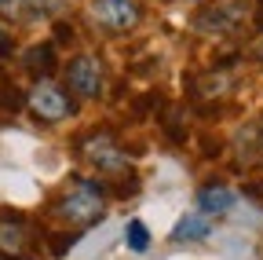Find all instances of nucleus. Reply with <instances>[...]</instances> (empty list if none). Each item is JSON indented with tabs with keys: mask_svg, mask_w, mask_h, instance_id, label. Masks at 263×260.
Segmentation results:
<instances>
[{
	"mask_svg": "<svg viewBox=\"0 0 263 260\" xmlns=\"http://www.w3.org/2000/svg\"><path fill=\"white\" fill-rule=\"evenodd\" d=\"M26 103H29V110H33V117L37 121H48V125H55V121H66L73 114V103H70V95H66L55 81H37L33 84V92L26 95Z\"/></svg>",
	"mask_w": 263,
	"mask_h": 260,
	"instance_id": "obj_2",
	"label": "nucleus"
},
{
	"mask_svg": "<svg viewBox=\"0 0 263 260\" xmlns=\"http://www.w3.org/2000/svg\"><path fill=\"white\" fill-rule=\"evenodd\" d=\"M0 4H4V0H0Z\"/></svg>",
	"mask_w": 263,
	"mask_h": 260,
	"instance_id": "obj_19",
	"label": "nucleus"
},
{
	"mask_svg": "<svg viewBox=\"0 0 263 260\" xmlns=\"http://www.w3.org/2000/svg\"><path fill=\"white\" fill-rule=\"evenodd\" d=\"M26 220L15 213V209H0V249L4 253H11V256H18L22 249H26Z\"/></svg>",
	"mask_w": 263,
	"mask_h": 260,
	"instance_id": "obj_6",
	"label": "nucleus"
},
{
	"mask_svg": "<svg viewBox=\"0 0 263 260\" xmlns=\"http://www.w3.org/2000/svg\"><path fill=\"white\" fill-rule=\"evenodd\" d=\"M186 4H197V0H186Z\"/></svg>",
	"mask_w": 263,
	"mask_h": 260,
	"instance_id": "obj_18",
	"label": "nucleus"
},
{
	"mask_svg": "<svg viewBox=\"0 0 263 260\" xmlns=\"http://www.w3.org/2000/svg\"><path fill=\"white\" fill-rule=\"evenodd\" d=\"M73 235H51V256H62L66 249H73Z\"/></svg>",
	"mask_w": 263,
	"mask_h": 260,
	"instance_id": "obj_14",
	"label": "nucleus"
},
{
	"mask_svg": "<svg viewBox=\"0 0 263 260\" xmlns=\"http://www.w3.org/2000/svg\"><path fill=\"white\" fill-rule=\"evenodd\" d=\"M66 84L81 99H99V92H103V70H99V62L91 55H77L66 66Z\"/></svg>",
	"mask_w": 263,
	"mask_h": 260,
	"instance_id": "obj_4",
	"label": "nucleus"
},
{
	"mask_svg": "<svg viewBox=\"0 0 263 260\" xmlns=\"http://www.w3.org/2000/svg\"><path fill=\"white\" fill-rule=\"evenodd\" d=\"M26 8H33V15H55L62 8V0H22Z\"/></svg>",
	"mask_w": 263,
	"mask_h": 260,
	"instance_id": "obj_13",
	"label": "nucleus"
},
{
	"mask_svg": "<svg viewBox=\"0 0 263 260\" xmlns=\"http://www.w3.org/2000/svg\"><path fill=\"white\" fill-rule=\"evenodd\" d=\"M22 103H26V99H22V92H18L15 84H8V81L0 84V107H4V110L15 114V110H22Z\"/></svg>",
	"mask_w": 263,
	"mask_h": 260,
	"instance_id": "obj_11",
	"label": "nucleus"
},
{
	"mask_svg": "<svg viewBox=\"0 0 263 260\" xmlns=\"http://www.w3.org/2000/svg\"><path fill=\"white\" fill-rule=\"evenodd\" d=\"M55 33H59V41H70V37H73V29H70V26H62V22H59V26H55Z\"/></svg>",
	"mask_w": 263,
	"mask_h": 260,
	"instance_id": "obj_16",
	"label": "nucleus"
},
{
	"mask_svg": "<svg viewBox=\"0 0 263 260\" xmlns=\"http://www.w3.org/2000/svg\"><path fill=\"white\" fill-rule=\"evenodd\" d=\"M91 11H95V19L103 22V26L117 29V33H121V29H132V26L139 22V15H143L136 0H95Z\"/></svg>",
	"mask_w": 263,
	"mask_h": 260,
	"instance_id": "obj_5",
	"label": "nucleus"
},
{
	"mask_svg": "<svg viewBox=\"0 0 263 260\" xmlns=\"http://www.w3.org/2000/svg\"><path fill=\"white\" fill-rule=\"evenodd\" d=\"M22 62H26V70L37 77V81H44V77L55 70V44H33V48L22 55Z\"/></svg>",
	"mask_w": 263,
	"mask_h": 260,
	"instance_id": "obj_9",
	"label": "nucleus"
},
{
	"mask_svg": "<svg viewBox=\"0 0 263 260\" xmlns=\"http://www.w3.org/2000/svg\"><path fill=\"white\" fill-rule=\"evenodd\" d=\"M256 26L263 29V0H256Z\"/></svg>",
	"mask_w": 263,
	"mask_h": 260,
	"instance_id": "obj_17",
	"label": "nucleus"
},
{
	"mask_svg": "<svg viewBox=\"0 0 263 260\" xmlns=\"http://www.w3.org/2000/svg\"><path fill=\"white\" fill-rule=\"evenodd\" d=\"M124 246H128L132 253H146V249H150V231H146L143 220H128V227H124Z\"/></svg>",
	"mask_w": 263,
	"mask_h": 260,
	"instance_id": "obj_10",
	"label": "nucleus"
},
{
	"mask_svg": "<svg viewBox=\"0 0 263 260\" xmlns=\"http://www.w3.org/2000/svg\"><path fill=\"white\" fill-rule=\"evenodd\" d=\"M81 154L99 172H121L128 165V154L121 150V143L114 140V132H106V128H95L91 136H84L81 140Z\"/></svg>",
	"mask_w": 263,
	"mask_h": 260,
	"instance_id": "obj_3",
	"label": "nucleus"
},
{
	"mask_svg": "<svg viewBox=\"0 0 263 260\" xmlns=\"http://www.w3.org/2000/svg\"><path fill=\"white\" fill-rule=\"evenodd\" d=\"M212 231V220L205 213H186L179 223H176V231H172V242H197V238H205Z\"/></svg>",
	"mask_w": 263,
	"mask_h": 260,
	"instance_id": "obj_8",
	"label": "nucleus"
},
{
	"mask_svg": "<svg viewBox=\"0 0 263 260\" xmlns=\"http://www.w3.org/2000/svg\"><path fill=\"white\" fill-rule=\"evenodd\" d=\"M117 194H121V198H124V194H128V198H132V194H139V176H128V180H124V187H121Z\"/></svg>",
	"mask_w": 263,
	"mask_h": 260,
	"instance_id": "obj_15",
	"label": "nucleus"
},
{
	"mask_svg": "<svg viewBox=\"0 0 263 260\" xmlns=\"http://www.w3.org/2000/svg\"><path fill=\"white\" fill-rule=\"evenodd\" d=\"M197 209H201L209 220L212 216H227L230 209H234V190H230L227 183H209V187H201V194H197Z\"/></svg>",
	"mask_w": 263,
	"mask_h": 260,
	"instance_id": "obj_7",
	"label": "nucleus"
},
{
	"mask_svg": "<svg viewBox=\"0 0 263 260\" xmlns=\"http://www.w3.org/2000/svg\"><path fill=\"white\" fill-rule=\"evenodd\" d=\"M55 216L70 227H88L103 220V183L95 180H73V190H66L55 202Z\"/></svg>",
	"mask_w": 263,
	"mask_h": 260,
	"instance_id": "obj_1",
	"label": "nucleus"
},
{
	"mask_svg": "<svg viewBox=\"0 0 263 260\" xmlns=\"http://www.w3.org/2000/svg\"><path fill=\"white\" fill-rule=\"evenodd\" d=\"M164 136H168L172 143H183V128H179V110H168V117H164Z\"/></svg>",
	"mask_w": 263,
	"mask_h": 260,
	"instance_id": "obj_12",
	"label": "nucleus"
}]
</instances>
